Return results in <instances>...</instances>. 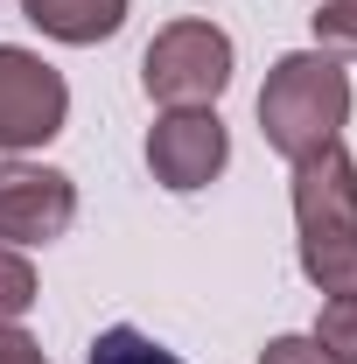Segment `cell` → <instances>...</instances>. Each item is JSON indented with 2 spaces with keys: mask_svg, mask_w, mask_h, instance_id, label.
<instances>
[{
  "mask_svg": "<svg viewBox=\"0 0 357 364\" xmlns=\"http://www.w3.org/2000/svg\"><path fill=\"white\" fill-rule=\"evenodd\" d=\"M224 161H231V134H224L218 105H182V112H161L147 127V168L176 196L211 189L224 176Z\"/></svg>",
  "mask_w": 357,
  "mask_h": 364,
  "instance_id": "obj_5",
  "label": "cell"
},
{
  "mask_svg": "<svg viewBox=\"0 0 357 364\" xmlns=\"http://www.w3.org/2000/svg\"><path fill=\"white\" fill-rule=\"evenodd\" d=\"M28 309H36V267H28L14 245H0V329L21 322Z\"/></svg>",
  "mask_w": 357,
  "mask_h": 364,
  "instance_id": "obj_11",
  "label": "cell"
},
{
  "mask_svg": "<svg viewBox=\"0 0 357 364\" xmlns=\"http://www.w3.org/2000/svg\"><path fill=\"white\" fill-rule=\"evenodd\" d=\"M70 119V85L63 70L43 63L36 49L0 43V154H28L49 147Z\"/></svg>",
  "mask_w": 357,
  "mask_h": 364,
  "instance_id": "obj_4",
  "label": "cell"
},
{
  "mask_svg": "<svg viewBox=\"0 0 357 364\" xmlns=\"http://www.w3.org/2000/svg\"><path fill=\"white\" fill-rule=\"evenodd\" d=\"M260 364H336L315 336H273L267 350H260Z\"/></svg>",
  "mask_w": 357,
  "mask_h": 364,
  "instance_id": "obj_12",
  "label": "cell"
},
{
  "mask_svg": "<svg viewBox=\"0 0 357 364\" xmlns=\"http://www.w3.org/2000/svg\"><path fill=\"white\" fill-rule=\"evenodd\" d=\"M309 336H315V343H322L336 364H357V294H329Z\"/></svg>",
  "mask_w": 357,
  "mask_h": 364,
  "instance_id": "obj_9",
  "label": "cell"
},
{
  "mask_svg": "<svg viewBox=\"0 0 357 364\" xmlns=\"http://www.w3.org/2000/svg\"><path fill=\"white\" fill-rule=\"evenodd\" d=\"M85 364H182L169 343H154L147 329H134V322H112V329H98L91 336V358Z\"/></svg>",
  "mask_w": 357,
  "mask_h": 364,
  "instance_id": "obj_8",
  "label": "cell"
},
{
  "mask_svg": "<svg viewBox=\"0 0 357 364\" xmlns=\"http://www.w3.org/2000/svg\"><path fill=\"white\" fill-rule=\"evenodd\" d=\"M78 218V182L63 168H43V161H0V238L21 252V245H49L63 238Z\"/></svg>",
  "mask_w": 357,
  "mask_h": 364,
  "instance_id": "obj_6",
  "label": "cell"
},
{
  "mask_svg": "<svg viewBox=\"0 0 357 364\" xmlns=\"http://www.w3.org/2000/svg\"><path fill=\"white\" fill-rule=\"evenodd\" d=\"M351 127V70L322 49H287L260 85V134L294 168L322 147H336Z\"/></svg>",
  "mask_w": 357,
  "mask_h": 364,
  "instance_id": "obj_1",
  "label": "cell"
},
{
  "mask_svg": "<svg viewBox=\"0 0 357 364\" xmlns=\"http://www.w3.org/2000/svg\"><path fill=\"white\" fill-rule=\"evenodd\" d=\"M140 85L154 105H218L224 85H231V36H224L218 21H169L147 56H140Z\"/></svg>",
  "mask_w": 357,
  "mask_h": 364,
  "instance_id": "obj_3",
  "label": "cell"
},
{
  "mask_svg": "<svg viewBox=\"0 0 357 364\" xmlns=\"http://www.w3.org/2000/svg\"><path fill=\"white\" fill-rule=\"evenodd\" d=\"M315 49L336 56V63H357V0H322L315 7Z\"/></svg>",
  "mask_w": 357,
  "mask_h": 364,
  "instance_id": "obj_10",
  "label": "cell"
},
{
  "mask_svg": "<svg viewBox=\"0 0 357 364\" xmlns=\"http://www.w3.org/2000/svg\"><path fill=\"white\" fill-rule=\"evenodd\" d=\"M21 21H36L49 43L91 49V43H105V36H119L127 0H21Z\"/></svg>",
  "mask_w": 357,
  "mask_h": 364,
  "instance_id": "obj_7",
  "label": "cell"
},
{
  "mask_svg": "<svg viewBox=\"0 0 357 364\" xmlns=\"http://www.w3.org/2000/svg\"><path fill=\"white\" fill-rule=\"evenodd\" d=\"M0 364H49V358H43V343H36L28 329L7 322V329H0Z\"/></svg>",
  "mask_w": 357,
  "mask_h": 364,
  "instance_id": "obj_13",
  "label": "cell"
},
{
  "mask_svg": "<svg viewBox=\"0 0 357 364\" xmlns=\"http://www.w3.org/2000/svg\"><path fill=\"white\" fill-rule=\"evenodd\" d=\"M294 225H302V273L322 294H357V161L322 147L294 161Z\"/></svg>",
  "mask_w": 357,
  "mask_h": 364,
  "instance_id": "obj_2",
  "label": "cell"
}]
</instances>
